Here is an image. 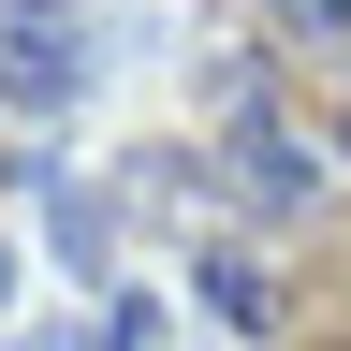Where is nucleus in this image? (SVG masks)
<instances>
[{"label": "nucleus", "mask_w": 351, "mask_h": 351, "mask_svg": "<svg viewBox=\"0 0 351 351\" xmlns=\"http://www.w3.org/2000/svg\"><path fill=\"white\" fill-rule=\"evenodd\" d=\"M234 161H249V191H263V205H307V161L278 147V132H249V147H234Z\"/></svg>", "instance_id": "7ed1b4c3"}, {"label": "nucleus", "mask_w": 351, "mask_h": 351, "mask_svg": "<svg viewBox=\"0 0 351 351\" xmlns=\"http://www.w3.org/2000/svg\"><path fill=\"white\" fill-rule=\"evenodd\" d=\"M88 88V44L59 29V15H0V103H29V117H59Z\"/></svg>", "instance_id": "f257e3e1"}, {"label": "nucleus", "mask_w": 351, "mask_h": 351, "mask_svg": "<svg viewBox=\"0 0 351 351\" xmlns=\"http://www.w3.org/2000/svg\"><path fill=\"white\" fill-rule=\"evenodd\" d=\"M0 293H15V249H0Z\"/></svg>", "instance_id": "39448f33"}, {"label": "nucleus", "mask_w": 351, "mask_h": 351, "mask_svg": "<svg viewBox=\"0 0 351 351\" xmlns=\"http://www.w3.org/2000/svg\"><path fill=\"white\" fill-rule=\"evenodd\" d=\"M205 307H219V322H278V293H263V263H205Z\"/></svg>", "instance_id": "f03ea898"}, {"label": "nucleus", "mask_w": 351, "mask_h": 351, "mask_svg": "<svg viewBox=\"0 0 351 351\" xmlns=\"http://www.w3.org/2000/svg\"><path fill=\"white\" fill-rule=\"evenodd\" d=\"M15 15H59V0H15Z\"/></svg>", "instance_id": "20e7f679"}]
</instances>
